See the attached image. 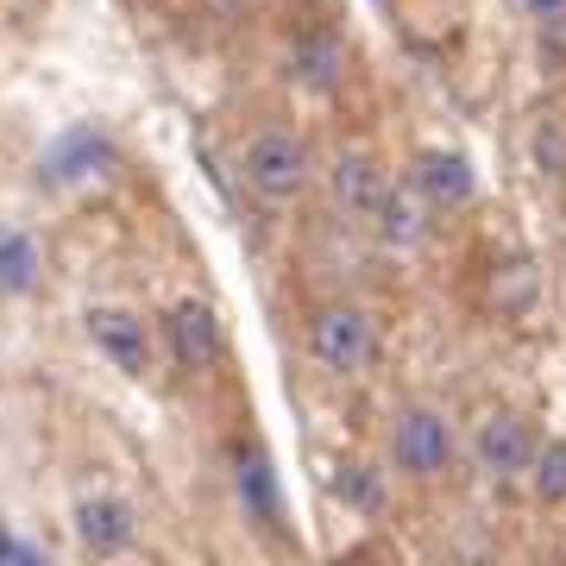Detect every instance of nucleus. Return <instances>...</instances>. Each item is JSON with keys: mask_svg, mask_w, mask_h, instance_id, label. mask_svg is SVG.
Segmentation results:
<instances>
[{"mask_svg": "<svg viewBox=\"0 0 566 566\" xmlns=\"http://www.w3.org/2000/svg\"><path fill=\"white\" fill-rule=\"evenodd\" d=\"M409 182L428 196V208H465L479 196V177H472V164L460 151H422L416 170H409Z\"/></svg>", "mask_w": 566, "mask_h": 566, "instance_id": "6e6552de", "label": "nucleus"}, {"mask_svg": "<svg viewBox=\"0 0 566 566\" xmlns=\"http://www.w3.org/2000/svg\"><path fill=\"white\" fill-rule=\"evenodd\" d=\"M385 189H390V177L378 170V158H365V151H346V158L334 164V177H327V196H334L340 214H378Z\"/></svg>", "mask_w": 566, "mask_h": 566, "instance_id": "9d476101", "label": "nucleus"}, {"mask_svg": "<svg viewBox=\"0 0 566 566\" xmlns=\"http://www.w3.org/2000/svg\"><path fill=\"white\" fill-rule=\"evenodd\" d=\"M240 504L245 516H259V523H277L283 504H277V472L264 453H240Z\"/></svg>", "mask_w": 566, "mask_h": 566, "instance_id": "ddd939ff", "label": "nucleus"}, {"mask_svg": "<svg viewBox=\"0 0 566 566\" xmlns=\"http://www.w3.org/2000/svg\"><path fill=\"white\" fill-rule=\"evenodd\" d=\"M133 7H164V0H133Z\"/></svg>", "mask_w": 566, "mask_h": 566, "instance_id": "aec40b11", "label": "nucleus"}, {"mask_svg": "<svg viewBox=\"0 0 566 566\" xmlns=\"http://www.w3.org/2000/svg\"><path fill=\"white\" fill-rule=\"evenodd\" d=\"M82 327H88V340L107 353V365L114 371H126V378H145L151 371V340H145V322L133 315V308H88L82 315Z\"/></svg>", "mask_w": 566, "mask_h": 566, "instance_id": "423d86ee", "label": "nucleus"}, {"mask_svg": "<svg viewBox=\"0 0 566 566\" xmlns=\"http://www.w3.org/2000/svg\"><path fill=\"white\" fill-rule=\"evenodd\" d=\"M114 164V145H107V133H95V126H76V133H63V139H51V151H44V182H95V170H107Z\"/></svg>", "mask_w": 566, "mask_h": 566, "instance_id": "0eeeda50", "label": "nucleus"}, {"mask_svg": "<svg viewBox=\"0 0 566 566\" xmlns=\"http://www.w3.org/2000/svg\"><path fill=\"white\" fill-rule=\"evenodd\" d=\"M491 303L504 308V315H523L528 303H535V264L528 259H510L497 277H491Z\"/></svg>", "mask_w": 566, "mask_h": 566, "instance_id": "dca6fc26", "label": "nucleus"}, {"mask_svg": "<svg viewBox=\"0 0 566 566\" xmlns=\"http://www.w3.org/2000/svg\"><path fill=\"white\" fill-rule=\"evenodd\" d=\"M472 453H479V465H485L491 479H523L528 465H535V453H542V434H535V422H523V416L497 409V416H485V422H479Z\"/></svg>", "mask_w": 566, "mask_h": 566, "instance_id": "20e7f679", "label": "nucleus"}, {"mask_svg": "<svg viewBox=\"0 0 566 566\" xmlns=\"http://www.w3.org/2000/svg\"><path fill=\"white\" fill-rule=\"evenodd\" d=\"M32 283H39V245L25 240L20 227H0V290L25 296Z\"/></svg>", "mask_w": 566, "mask_h": 566, "instance_id": "4468645a", "label": "nucleus"}, {"mask_svg": "<svg viewBox=\"0 0 566 566\" xmlns=\"http://www.w3.org/2000/svg\"><path fill=\"white\" fill-rule=\"evenodd\" d=\"M528 479H535V497L542 504H566V441H547L528 465Z\"/></svg>", "mask_w": 566, "mask_h": 566, "instance_id": "f3484780", "label": "nucleus"}, {"mask_svg": "<svg viewBox=\"0 0 566 566\" xmlns=\"http://www.w3.org/2000/svg\"><path fill=\"white\" fill-rule=\"evenodd\" d=\"M164 340H170V359L182 371H208V365L221 359V322H214V308L208 303H170L164 308Z\"/></svg>", "mask_w": 566, "mask_h": 566, "instance_id": "39448f33", "label": "nucleus"}, {"mask_svg": "<svg viewBox=\"0 0 566 566\" xmlns=\"http://www.w3.org/2000/svg\"><path fill=\"white\" fill-rule=\"evenodd\" d=\"M0 566H44V547H25L13 528H0Z\"/></svg>", "mask_w": 566, "mask_h": 566, "instance_id": "a211bd4d", "label": "nucleus"}, {"mask_svg": "<svg viewBox=\"0 0 566 566\" xmlns=\"http://www.w3.org/2000/svg\"><path fill=\"white\" fill-rule=\"evenodd\" d=\"M76 542L88 554H126V547L139 542V523H133V510L120 497H82L76 504Z\"/></svg>", "mask_w": 566, "mask_h": 566, "instance_id": "1a4fd4ad", "label": "nucleus"}, {"mask_svg": "<svg viewBox=\"0 0 566 566\" xmlns=\"http://www.w3.org/2000/svg\"><path fill=\"white\" fill-rule=\"evenodd\" d=\"M308 353H315V365H327V371H365L371 365V353H378V327L365 322V308L353 303H327L315 308V322H308Z\"/></svg>", "mask_w": 566, "mask_h": 566, "instance_id": "f03ea898", "label": "nucleus"}, {"mask_svg": "<svg viewBox=\"0 0 566 566\" xmlns=\"http://www.w3.org/2000/svg\"><path fill=\"white\" fill-rule=\"evenodd\" d=\"M245 182H252V196L271 202V208L296 202L308 189V145L296 139V133H283V126L259 133L252 151H245Z\"/></svg>", "mask_w": 566, "mask_h": 566, "instance_id": "f257e3e1", "label": "nucleus"}, {"mask_svg": "<svg viewBox=\"0 0 566 566\" xmlns=\"http://www.w3.org/2000/svg\"><path fill=\"white\" fill-rule=\"evenodd\" d=\"M290 70H296V82H303L308 95H334L346 76V51L334 32H308V39H296V57H290Z\"/></svg>", "mask_w": 566, "mask_h": 566, "instance_id": "f8f14e48", "label": "nucleus"}, {"mask_svg": "<svg viewBox=\"0 0 566 566\" xmlns=\"http://www.w3.org/2000/svg\"><path fill=\"white\" fill-rule=\"evenodd\" d=\"M334 497L353 504L359 516H385V479H378L371 465H340V472H334Z\"/></svg>", "mask_w": 566, "mask_h": 566, "instance_id": "2eb2a0df", "label": "nucleus"}, {"mask_svg": "<svg viewBox=\"0 0 566 566\" xmlns=\"http://www.w3.org/2000/svg\"><path fill=\"white\" fill-rule=\"evenodd\" d=\"M428 214H434V208H428V196L416 189V182H403V189L390 182L385 202H378V214H371V221H378L385 245H422V240H428Z\"/></svg>", "mask_w": 566, "mask_h": 566, "instance_id": "9b49d317", "label": "nucleus"}, {"mask_svg": "<svg viewBox=\"0 0 566 566\" xmlns=\"http://www.w3.org/2000/svg\"><path fill=\"white\" fill-rule=\"evenodd\" d=\"M453 422H447L441 409H403L397 422H390V460H397V472H409V479H434V472H447L453 465Z\"/></svg>", "mask_w": 566, "mask_h": 566, "instance_id": "7ed1b4c3", "label": "nucleus"}, {"mask_svg": "<svg viewBox=\"0 0 566 566\" xmlns=\"http://www.w3.org/2000/svg\"><path fill=\"white\" fill-rule=\"evenodd\" d=\"M523 13L542 25V32H554V25H566V0H523Z\"/></svg>", "mask_w": 566, "mask_h": 566, "instance_id": "6ab92c4d", "label": "nucleus"}]
</instances>
